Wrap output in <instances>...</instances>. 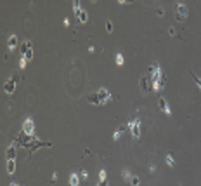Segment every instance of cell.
<instances>
[{"mask_svg": "<svg viewBox=\"0 0 201 186\" xmlns=\"http://www.w3.org/2000/svg\"><path fill=\"white\" fill-rule=\"evenodd\" d=\"M149 73H153V77H151V80H153V89L160 92V91H161V84H160L161 68H160V65H153L151 68H149Z\"/></svg>", "mask_w": 201, "mask_h": 186, "instance_id": "obj_1", "label": "cell"}, {"mask_svg": "<svg viewBox=\"0 0 201 186\" xmlns=\"http://www.w3.org/2000/svg\"><path fill=\"white\" fill-rule=\"evenodd\" d=\"M129 129H130V132H132L133 139L141 138V120H139V118H135L133 122H129Z\"/></svg>", "mask_w": 201, "mask_h": 186, "instance_id": "obj_2", "label": "cell"}, {"mask_svg": "<svg viewBox=\"0 0 201 186\" xmlns=\"http://www.w3.org/2000/svg\"><path fill=\"white\" fill-rule=\"evenodd\" d=\"M187 14H189V9H187V5H185L184 2L177 4V19H179V21H185V19H187Z\"/></svg>", "mask_w": 201, "mask_h": 186, "instance_id": "obj_3", "label": "cell"}, {"mask_svg": "<svg viewBox=\"0 0 201 186\" xmlns=\"http://www.w3.org/2000/svg\"><path fill=\"white\" fill-rule=\"evenodd\" d=\"M97 96H99V99H100V105H104V103H108V101L113 99L111 92H109L108 89H100L99 92H97Z\"/></svg>", "mask_w": 201, "mask_h": 186, "instance_id": "obj_4", "label": "cell"}, {"mask_svg": "<svg viewBox=\"0 0 201 186\" xmlns=\"http://www.w3.org/2000/svg\"><path fill=\"white\" fill-rule=\"evenodd\" d=\"M23 130L26 134H33V130H35V122H33L31 118H26V120L23 122Z\"/></svg>", "mask_w": 201, "mask_h": 186, "instance_id": "obj_5", "label": "cell"}, {"mask_svg": "<svg viewBox=\"0 0 201 186\" xmlns=\"http://www.w3.org/2000/svg\"><path fill=\"white\" fill-rule=\"evenodd\" d=\"M4 91H5L7 94H12V92H14V91H16V80H12V78H11L9 82H5V84H4Z\"/></svg>", "mask_w": 201, "mask_h": 186, "instance_id": "obj_6", "label": "cell"}, {"mask_svg": "<svg viewBox=\"0 0 201 186\" xmlns=\"http://www.w3.org/2000/svg\"><path fill=\"white\" fill-rule=\"evenodd\" d=\"M158 106H160V110H163L166 115L172 113V111H170V108H168V105H166V99H165V97H160V99H158Z\"/></svg>", "mask_w": 201, "mask_h": 186, "instance_id": "obj_7", "label": "cell"}, {"mask_svg": "<svg viewBox=\"0 0 201 186\" xmlns=\"http://www.w3.org/2000/svg\"><path fill=\"white\" fill-rule=\"evenodd\" d=\"M139 85H141L142 94H147V92H149V84H147V78H146V77H141V80H139Z\"/></svg>", "mask_w": 201, "mask_h": 186, "instance_id": "obj_8", "label": "cell"}, {"mask_svg": "<svg viewBox=\"0 0 201 186\" xmlns=\"http://www.w3.org/2000/svg\"><path fill=\"white\" fill-rule=\"evenodd\" d=\"M5 157H7V160H14L16 158V146H9L5 151Z\"/></svg>", "mask_w": 201, "mask_h": 186, "instance_id": "obj_9", "label": "cell"}, {"mask_svg": "<svg viewBox=\"0 0 201 186\" xmlns=\"http://www.w3.org/2000/svg\"><path fill=\"white\" fill-rule=\"evenodd\" d=\"M16 45H17V37L16 35H11V37H9V42H7V47L11 49V51H14V49H16Z\"/></svg>", "mask_w": 201, "mask_h": 186, "instance_id": "obj_10", "label": "cell"}, {"mask_svg": "<svg viewBox=\"0 0 201 186\" xmlns=\"http://www.w3.org/2000/svg\"><path fill=\"white\" fill-rule=\"evenodd\" d=\"M87 101H89L90 105H100V99H99L97 94H89V96H87Z\"/></svg>", "mask_w": 201, "mask_h": 186, "instance_id": "obj_11", "label": "cell"}, {"mask_svg": "<svg viewBox=\"0 0 201 186\" xmlns=\"http://www.w3.org/2000/svg\"><path fill=\"white\" fill-rule=\"evenodd\" d=\"M69 186H80V178L77 174L69 176Z\"/></svg>", "mask_w": 201, "mask_h": 186, "instance_id": "obj_12", "label": "cell"}, {"mask_svg": "<svg viewBox=\"0 0 201 186\" xmlns=\"http://www.w3.org/2000/svg\"><path fill=\"white\" fill-rule=\"evenodd\" d=\"M14 170H16V162L7 160V174H14Z\"/></svg>", "mask_w": 201, "mask_h": 186, "instance_id": "obj_13", "label": "cell"}, {"mask_svg": "<svg viewBox=\"0 0 201 186\" xmlns=\"http://www.w3.org/2000/svg\"><path fill=\"white\" fill-rule=\"evenodd\" d=\"M78 19H80V23H87V21H89V14H87V11H80Z\"/></svg>", "mask_w": 201, "mask_h": 186, "instance_id": "obj_14", "label": "cell"}, {"mask_svg": "<svg viewBox=\"0 0 201 186\" xmlns=\"http://www.w3.org/2000/svg\"><path fill=\"white\" fill-rule=\"evenodd\" d=\"M73 11H75V14H77V16L80 14L82 9H80V2H78V0H75V2H73Z\"/></svg>", "mask_w": 201, "mask_h": 186, "instance_id": "obj_15", "label": "cell"}, {"mask_svg": "<svg viewBox=\"0 0 201 186\" xmlns=\"http://www.w3.org/2000/svg\"><path fill=\"white\" fill-rule=\"evenodd\" d=\"M24 57H26V61H31L33 59V47H30L26 52H24Z\"/></svg>", "mask_w": 201, "mask_h": 186, "instance_id": "obj_16", "label": "cell"}, {"mask_svg": "<svg viewBox=\"0 0 201 186\" xmlns=\"http://www.w3.org/2000/svg\"><path fill=\"white\" fill-rule=\"evenodd\" d=\"M30 47H31V42H24V44L21 45V54L24 56V52H26V51H28Z\"/></svg>", "mask_w": 201, "mask_h": 186, "instance_id": "obj_17", "label": "cell"}, {"mask_svg": "<svg viewBox=\"0 0 201 186\" xmlns=\"http://www.w3.org/2000/svg\"><path fill=\"white\" fill-rule=\"evenodd\" d=\"M121 176H123V179H127V181H130V178H132L129 169H123V170H121Z\"/></svg>", "mask_w": 201, "mask_h": 186, "instance_id": "obj_18", "label": "cell"}, {"mask_svg": "<svg viewBox=\"0 0 201 186\" xmlns=\"http://www.w3.org/2000/svg\"><path fill=\"white\" fill-rule=\"evenodd\" d=\"M139 183H141V179L137 178V176H132V178H130V184L132 186H139Z\"/></svg>", "mask_w": 201, "mask_h": 186, "instance_id": "obj_19", "label": "cell"}, {"mask_svg": "<svg viewBox=\"0 0 201 186\" xmlns=\"http://www.w3.org/2000/svg\"><path fill=\"white\" fill-rule=\"evenodd\" d=\"M115 59H116V65H118V66H121V65L125 63V61H123V56H121V54H116V57H115Z\"/></svg>", "mask_w": 201, "mask_h": 186, "instance_id": "obj_20", "label": "cell"}, {"mask_svg": "<svg viewBox=\"0 0 201 186\" xmlns=\"http://www.w3.org/2000/svg\"><path fill=\"white\" fill-rule=\"evenodd\" d=\"M166 164H168V165L170 167H173V165H175V162H173V157H172V155H166Z\"/></svg>", "mask_w": 201, "mask_h": 186, "instance_id": "obj_21", "label": "cell"}, {"mask_svg": "<svg viewBox=\"0 0 201 186\" xmlns=\"http://www.w3.org/2000/svg\"><path fill=\"white\" fill-rule=\"evenodd\" d=\"M24 66H26V57H24V56H21V59H19V68L23 70Z\"/></svg>", "mask_w": 201, "mask_h": 186, "instance_id": "obj_22", "label": "cell"}, {"mask_svg": "<svg viewBox=\"0 0 201 186\" xmlns=\"http://www.w3.org/2000/svg\"><path fill=\"white\" fill-rule=\"evenodd\" d=\"M120 136H121V129H118L116 132L113 134V139H115V141H118V139H120Z\"/></svg>", "mask_w": 201, "mask_h": 186, "instance_id": "obj_23", "label": "cell"}, {"mask_svg": "<svg viewBox=\"0 0 201 186\" xmlns=\"http://www.w3.org/2000/svg\"><path fill=\"white\" fill-rule=\"evenodd\" d=\"M106 176H108L106 174V170H99V179L100 181H106Z\"/></svg>", "mask_w": 201, "mask_h": 186, "instance_id": "obj_24", "label": "cell"}, {"mask_svg": "<svg viewBox=\"0 0 201 186\" xmlns=\"http://www.w3.org/2000/svg\"><path fill=\"white\" fill-rule=\"evenodd\" d=\"M106 32H108V33L113 32V23H111V21H108V23H106Z\"/></svg>", "mask_w": 201, "mask_h": 186, "instance_id": "obj_25", "label": "cell"}, {"mask_svg": "<svg viewBox=\"0 0 201 186\" xmlns=\"http://www.w3.org/2000/svg\"><path fill=\"white\" fill-rule=\"evenodd\" d=\"M191 75H193V78H194V82H196V84H198V87H199V89H201V78H198V77H196V75H194V73H191Z\"/></svg>", "mask_w": 201, "mask_h": 186, "instance_id": "obj_26", "label": "cell"}, {"mask_svg": "<svg viewBox=\"0 0 201 186\" xmlns=\"http://www.w3.org/2000/svg\"><path fill=\"white\" fill-rule=\"evenodd\" d=\"M82 178H83V179H87V178H89V174H87L85 170H82Z\"/></svg>", "mask_w": 201, "mask_h": 186, "instance_id": "obj_27", "label": "cell"}, {"mask_svg": "<svg viewBox=\"0 0 201 186\" xmlns=\"http://www.w3.org/2000/svg\"><path fill=\"white\" fill-rule=\"evenodd\" d=\"M168 33H170V35L173 37V35H175V30H173V28H168Z\"/></svg>", "mask_w": 201, "mask_h": 186, "instance_id": "obj_28", "label": "cell"}, {"mask_svg": "<svg viewBox=\"0 0 201 186\" xmlns=\"http://www.w3.org/2000/svg\"><path fill=\"white\" fill-rule=\"evenodd\" d=\"M97 186H108V183H106V181H100V183H99V184H97Z\"/></svg>", "mask_w": 201, "mask_h": 186, "instance_id": "obj_29", "label": "cell"}, {"mask_svg": "<svg viewBox=\"0 0 201 186\" xmlns=\"http://www.w3.org/2000/svg\"><path fill=\"white\" fill-rule=\"evenodd\" d=\"M11 186H17V184H16V183H12V184H11Z\"/></svg>", "mask_w": 201, "mask_h": 186, "instance_id": "obj_30", "label": "cell"}]
</instances>
